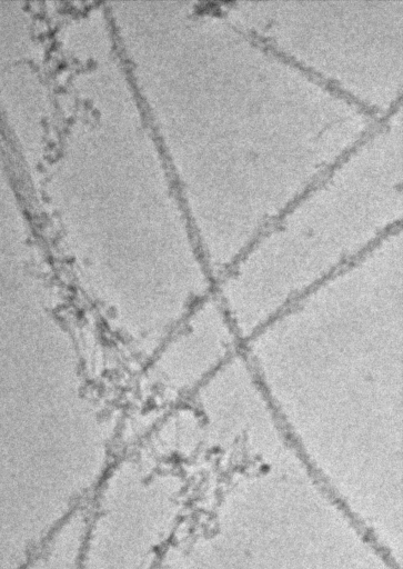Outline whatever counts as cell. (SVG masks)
Listing matches in <instances>:
<instances>
[{
  "label": "cell",
  "mask_w": 403,
  "mask_h": 569,
  "mask_svg": "<svg viewBox=\"0 0 403 569\" xmlns=\"http://www.w3.org/2000/svg\"><path fill=\"white\" fill-rule=\"evenodd\" d=\"M402 257L372 248L241 350L292 442L395 438L403 427Z\"/></svg>",
  "instance_id": "6da1fadb"
},
{
  "label": "cell",
  "mask_w": 403,
  "mask_h": 569,
  "mask_svg": "<svg viewBox=\"0 0 403 569\" xmlns=\"http://www.w3.org/2000/svg\"><path fill=\"white\" fill-rule=\"evenodd\" d=\"M242 342L214 293L199 303L151 357L147 379L160 406L188 400Z\"/></svg>",
  "instance_id": "7a4b0ae2"
},
{
  "label": "cell",
  "mask_w": 403,
  "mask_h": 569,
  "mask_svg": "<svg viewBox=\"0 0 403 569\" xmlns=\"http://www.w3.org/2000/svg\"><path fill=\"white\" fill-rule=\"evenodd\" d=\"M87 516L72 515L21 569H80Z\"/></svg>",
  "instance_id": "3957f363"
}]
</instances>
